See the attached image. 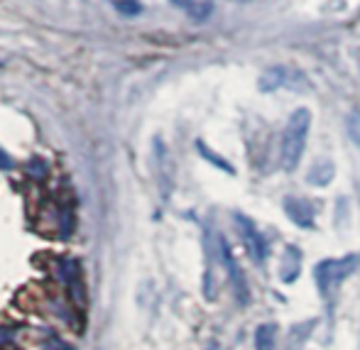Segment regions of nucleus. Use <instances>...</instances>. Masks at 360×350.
Returning <instances> with one entry per match:
<instances>
[{"label": "nucleus", "instance_id": "1", "mask_svg": "<svg viewBox=\"0 0 360 350\" xmlns=\"http://www.w3.org/2000/svg\"><path fill=\"white\" fill-rule=\"evenodd\" d=\"M309 128H311V110L309 108H297L289 115L280 140V164L285 171H294L299 167L304 147H307Z\"/></svg>", "mask_w": 360, "mask_h": 350}, {"label": "nucleus", "instance_id": "2", "mask_svg": "<svg viewBox=\"0 0 360 350\" xmlns=\"http://www.w3.org/2000/svg\"><path fill=\"white\" fill-rule=\"evenodd\" d=\"M358 267H360V255H356V252H348V255L338 257V260L319 262L316 270H314V280H316L319 292L328 299Z\"/></svg>", "mask_w": 360, "mask_h": 350}, {"label": "nucleus", "instance_id": "3", "mask_svg": "<svg viewBox=\"0 0 360 350\" xmlns=\"http://www.w3.org/2000/svg\"><path fill=\"white\" fill-rule=\"evenodd\" d=\"M218 250H221V260L228 270V280H231V287H233V292H236V299L240 304H248L250 302V289H248V282H245V277H243V270H240V265H238L236 255L231 252V247H228V242L223 240V238H218Z\"/></svg>", "mask_w": 360, "mask_h": 350}, {"label": "nucleus", "instance_id": "4", "mask_svg": "<svg viewBox=\"0 0 360 350\" xmlns=\"http://www.w3.org/2000/svg\"><path fill=\"white\" fill-rule=\"evenodd\" d=\"M236 226L240 228V235H243V242H245L248 255H250L255 262H265L267 242H265V238L260 235V231L255 228V223H252L250 218H245V216H240V213H238Z\"/></svg>", "mask_w": 360, "mask_h": 350}, {"label": "nucleus", "instance_id": "5", "mask_svg": "<svg viewBox=\"0 0 360 350\" xmlns=\"http://www.w3.org/2000/svg\"><path fill=\"white\" fill-rule=\"evenodd\" d=\"M285 213L289 216V221L299 228H311L314 226V204L309 199H299V196H287L285 199Z\"/></svg>", "mask_w": 360, "mask_h": 350}, {"label": "nucleus", "instance_id": "6", "mask_svg": "<svg viewBox=\"0 0 360 350\" xmlns=\"http://www.w3.org/2000/svg\"><path fill=\"white\" fill-rule=\"evenodd\" d=\"M59 277H62V282L69 287L72 297H76L81 304H84V287H81L79 262L72 260V257H64V260H59Z\"/></svg>", "mask_w": 360, "mask_h": 350}, {"label": "nucleus", "instance_id": "7", "mask_svg": "<svg viewBox=\"0 0 360 350\" xmlns=\"http://www.w3.org/2000/svg\"><path fill=\"white\" fill-rule=\"evenodd\" d=\"M302 270V250L297 245H287L285 255H282V262H280V277L282 282H294Z\"/></svg>", "mask_w": 360, "mask_h": 350}, {"label": "nucleus", "instance_id": "8", "mask_svg": "<svg viewBox=\"0 0 360 350\" xmlns=\"http://www.w3.org/2000/svg\"><path fill=\"white\" fill-rule=\"evenodd\" d=\"M277 343V326L275 323H262L255 331V350H275Z\"/></svg>", "mask_w": 360, "mask_h": 350}, {"label": "nucleus", "instance_id": "9", "mask_svg": "<svg viewBox=\"0 0 360 350\" xmlns=\"http://www.w3.org/2000/svg\"><path fill=\"white\" fill-rule=\"evenodd\" d=\"M333 179V167L331 162H319L311 171H309V184H319V186H326L328 181Z\"/></svg>", "mask_w": 360, "mask_h": 350}, {"label": "nucleus", "instance_id": "10", "mask_svg": "<svg viewBox=\"0 0 360 350\" xmlns=\"http://www.w3.org/2000/svg\"><path fill=\"white\" fill-rule=\"evenodd\" d=\"M199 152H201V155H206V160H209V162H214L216 167H221V169H226V171H231V174H233V167L228 164V162L218 160V155H214V152H211L209 147L204 145V142H199Z\"/></svg>", "mask_w": 360, "mask_h": 350}, {"label": "nucleus", "instance_id": "11", "mask_svg": "<svg viewBox=\"0 0 360 350\" xmlns=\"http://www.w3.org/2000/svg\"><path fill=\"white\" fill-rule=\"evenodd\" d=\"M27 171L32 176H37V179H42V176H47V164H44V162L39 160V157H34V160L27 164Z\"/></svg>", "mask_w": 360, "mask_h": 350}, {"label": "nucleus", "instance_id": "12", "mask_svg": "<svg viewBox=\"0 0 360 350\" xmlns=\"http://www.w3.org/2000/svg\"><path fill=\"white\" fill-rule=\"evenodd\" d=\"M42 350H74L69 343H64L62 338H47V341L42 343Z\"/></svg>", "mask_w": 360, "mask_h": 350}, {"label": "nucleus", "instance_id": "13", "mask_svg": "<svg viewBox=\"0 0 360 350\" xmlns=\"http://www.w3.org/2000/svg\"><path fill=\"white\" fill-rule=\"evenodd\" d=\"M115 8H118L120 13H125V15H135V13H140V5L135 3V0H118V3H115Z\"/></svg>", "mask_w": 360, "mask_h": 350}, {"label": "nucleus", "instance_id": "14", "mask_svg": "<svg viewBox=\"0 0 360 350\" xmlns=\"http://www.w3.org/2000/svg\"><path fill=\"white\" fill-rule=\"evenodd\" d=\"M0 169H13V157L0 147Z\"/></svg>", "mask_w": 360, "mask_h": 350}, {"label": "nucleus", "instance_id": "15", "mask_svg": "<svg viewBox=\"0 0 360 350\" xmlns=\"http://www.w3.org/2000/svg\"><path fill=\"white\" fill-rule=\"evenodd\" d=\"M10 338H13V331H10V328H0V346H3V343H8Z\"/></svg>", "mask_w": 360, "mask_h": 350}, {"label": "nucleus", "instance_id": "16", "mask_svg": "<svg viewBox=\"0 0 360 350\" xmlns=\"http://www.w3.org/2000/svg\"><path fill=\"white\" fill-rule=\"evenodd\" d=\"M172 3H174L176 8H191V5H194V0H172Z\"/></svg>", "mask_w": 360, "mask_h": 350}]
</instances>
